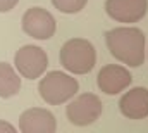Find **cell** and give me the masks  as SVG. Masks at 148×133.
<instances>
[{
	"mask_svg": "<svg viewBox=\"0 0 148 133\" xmlns=\"http://www.w3.org/2000/svg\"><path fill=\"white\" fill-rule=\"evenodd\" d=\"M77 90H79L77 80L73 78L71 74H66L60 71L47 73L38 85L40 97L50 105H59V104L67 102L77 94Z\"/></svg>",
	"mask_w": 148,
	"mask_h": 133,
	"instance_id": "obj_3",
	"label": "cell"
},
{
	"mask_svg": "<svg viewBox=\"0 0 148 133\" xmlns=\"http://www.w3.org/2000/svg\"><path fill=\"white\" fill-rule=\"evenodd\" d=\"M131 81H133L131 73L119 64H109V66L102 67L97 76L98 88L107 95H117L124 92L131 85Z\"/></svg>",
	"mask_w": 148,
	"mask_h": 133,
	"instance_id": "obj_8",
	"label": "cell"
},
{
	"mask_svg": "<svg viewBox=\"0 0 148 133\" xmlns=\"http://www.w3.org/2000/svg\"><path fill=\"white\" fill-rule=\"evenodd\" d=\"M60 64L73 74H86L90 73L97 62V52L91 42L84 38L67 40L60 48Z\"/></svg>",
	"mask_w": 148,
	"mask_h": 133,
	"instance_id": "obj_2",
	"label": "cell"
},
{
	"mask_svg": "<svg viewBox=\"0 0 148 133\" xmlns=\"http://www.w3.org/2000/svg\"><path fill=\"white\" fill-rule=\"evenodd\" d=\"M55 19L53 16L41 9V7H31L23 16V30L24 33L36 38V40H48L55 33Z\"/></svg>",
	"mask_w": 148,
	"mask_h": 133,
	"instance_id": "obj_6",
	"label": "cell"
},
{
	"mask_svg": "<svg viewBox=\"0 0 148 133\" xmlns=\"http://www.w3.org/2000/svg\"><path fill=\"white\" fill-rule=\"evenodd\" d=\"M105 10L117 23H138L148 10V0H107Z\"/></svg>",
	"mask_w": 148,
	"mask_h": 133,
	"instance_id": "obj_7",
	"label": "cell"
},
{
	"mask_svg": "<svg viewBox=\"0 0 148 133\" xmlns=\"http://www.w3.org/2000/svg\"><path fill=\"white\" fill-rule=\"evenodd\" d=\"M121 112L129 119H143L148 116V88L136 87L126 92L119 100Z\"/></svg>",
	"mask_w": 148,
	"mask_h": 133,
	"instance_id": "obj_10",
	"label": "cell"
},
{
	"mask_svg": "<svg viewBox=\"0 0 148 133\" xmlns=\"http://www.w3.org/2000/svg\"><path fill=\"white\" fill-rule=\"evenodd\" d=\"M16 133V128L12 126V125H9V123H5V121H0V133Z\"/></svg>",
	"mask_w": 148,
	"mask_h": 133,
	"instance_id": "obj_14",
	"label": "cell"
},
{
	"mask_svg": "<svg viewBox=\"0 0 148 133\" xmlns=\"http://www.w3.org/2000/svg\"><path fill=\"white\" fill-rule=\"evenodd\" d=\"M19 0H0V12H9L17 5Z\"/></svg>",
	"mask_w": 148,
	"mask_h": 133,
	"instance_id": "obj_13",
	"label": "cell"
},
{
	"mask_svg": "<svg viewBox=\"0 0 148 133\" xmlns=\"http://www.w3.org/2000/svg\"><path fill=\"white\" fill-rule=\"evenodd\" d=\"M103 111V104L93 94H83L67 105V119L76 126H88L95 123Z\"/></svg>",
	"mask_w": 148,
	"mask_h": 133,
	"instance_id": "obj_4",
	"label": "cell"
},
{
	"mask_svg": "<svg viewBox=\"0 0 148 133\" xmlns=\"http://www.w3.org/2000/svg\"><path fill=\"white\" fill-rule=\"evenodd\" d=\"M110 54L129 67H138L145 61V35L138 28H114L105 35Z\"/></svg>",
	"mask_w": 148,
	"mask_h": 133,
	"instance_id": "obj_1",
	"label": "cell"
},
{
	"mask_svg": "<svg viewBox=\"0 0 148 133\" xmlns=\"http://www.w3.org/2000/svg\"><path fill=\"white\" fill-rule=\"evenodd\" d=\"M88 0H52L55 9H59L64 14H76L84 9Z\"/></svg>",
	"mask_w": 148,
	"mask_h": 133,
	"instance_id": "obj_12",
	"label": "cell"
},
{
	"mask_svg": "<svg viewBox=\"0 0 148 133\" xmlns=\"http://www.w3.org/2000/svg\"><path fill=\"white\" fill-rule=\"evenodd\" d=\"M21 90V78L14 67L7 62H0V97H14Z\"/></svg>",
	"mask_w": 148,
	"mask_h": 133,
	"instance_id": "obj_11",
	"label": "cell"
},
{
	"mask_svg": "<svg viewBox=\"0 0 148 133\" xmlns=\"http://www.w3.org/2000/svg\"><path fill=\"white\" fill-rule=\"evenodd\" d=\"M19 128L23 133H55V116L41 107L28 109L19 118Z\"/></svg>",
	"mask_w": 148,
	"mask_h": 133,
	"instance_id": "obj_9",
	"label": "cell"
},
{
	"mask_svg": "<svg viewBox=\"0 0 148 133\" xmlns=\"http://www.w3.org/2000/svg\"><path fill=\"white\" fill-rule=\"evenodd\" d=\"M14 64L19 74H23L28 80H36L47 71L48 57L47 52L36 45H24L16 52Z\"/></svg>",
	"mask_w": 148,
	"mask_h": 133,
	"instance_id": "obj_5",
	"label": "cell"
}]
</instances>
